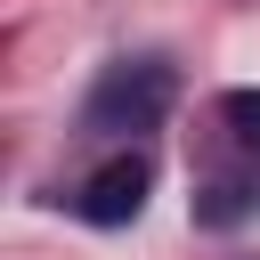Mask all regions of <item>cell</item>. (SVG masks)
<instances>
[{
	"instance_id": "obj_1",
	"label": "cell",
	"mask_w": 260,
	"mask_h": 260,
	"mask_svg": "<svg viewBox=\"0 0 260 260\" xmlns=\"http://www.w3.org/2000/svg\"><path fill=\"white\" fill-rule=\"evenodd\" d=\"M171 98H179V81H171L162 57H122V65L98 73L81 122H89L98 138H130V130H154V122L171 114Z\"/></svg>"
},
{
	"instance_id": "obj_2",
	"label": "cell",
	"mask_w": 260,
	"mask_h": 260,
	"mask_svg": "<svg viewBox=\"0 0 260 260\" xmlns=\"http://www.w3.org/2000/svg\"><path fill=\"white\" fill-rule=\"evenodd\" d=\"M146 195H154V162H146V154H106V162L73 187V211H81L89 228H130V219L146 211Z\"/></svg>"
},
{
	"instance_id": "obj_3",
	"label": "cell",
	"mask_w": 260,
	"mask_h": 260,
	"mask_svg": "<svg viewBox=\"0 0 260 260\" xmlns=\"http://www.w3.org/2000/svg\"><path fill=\"white\" fill-rule=\"evenodd\" d=\"M219 122H228L244 146H260V89H228V98H219Z\"/></svg>"
}]
</instances>
